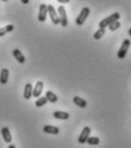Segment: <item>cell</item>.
I'll list each match as a JSON object with an SVG mask.
<instances>
[{
    "instance_id": "6da1fadb",
    "label": "cell",
    "mask_w": 131,
    "mask_h": 148,
    "mask_svg": "<svg viewBox=\"0 0 131 148\" xmlns=\"http://www.w3.org/2000/svg\"><path fill=\"white\" fill-rule=\"evenodd\" d=\"M119 18H120V14H119L117 12H115V13L111 14L109 16L103 18V20L99 22V28H104V29H106V27H108L109 24H112V23L115 22V21H119Z\"/></svg>"
},
{
    "instance_id": "7a4b0ae2",
    "label": "cell",
    "mask_w": 131,
    "mask_h": 148,
    "mask_svg": "<svg viewBox=\"0 0 131 148\" xmlns=\"http://www.w3.org/2000/svg\"><path fill=\"white\" fill-rule=\"evenodd\" d=\"M57 14H58V17H59V24L66 28L67 24H68V18H67V14H66V9L64 8V6H59L58 9H57Z\"/></svg>"
},
{
    "instance_id": "3957f363",
    "label": "cell",
    "mask_w": 131,
    "mask_h": 148,
    "mask_svg": "<svg viewBox=\"0 0 131 148\" xmlns=\"http://www.w3.org/2000/svg\"><path fill=\"white\" fill-rule=\"evenodd\" d=\"M130 45V39H124L123 40V42H122V45H121V47H120V49L117 52V58L119 59H124L127 56V53H128V49H129Z\"/></svg>"
},
{
    "instance_id": "277c9868",
    "label": "cell",
    "mask_w": 131,
    "mask_h": 148,
    "mask_svg": "<svg viewBox=\"0 0 131 148\" xmlns=\"http://www.w3.org/2000/svg\"><path fill=\"white\" fill-rule=\"evenodd\" d=\"M89 14H90V9H89L88 7H83V8L81 9L79 16H78L76 20H75V23H76L78 25H82V24L86 22V20L88 18Z\"/></svg>"
},
{
    "instance_id": "5b68a950",
    "label": "cell",
    "mask_w": 131,
    "mask_h": 148,
    "mask_svg": "<svg viewBox=\"0 0 131 148\" xmlns=\"http://www.w3.org/2000/svg\"><path fill=\"white\" fill-rule=\"evenodd\" d=\"M47 9H48V14H49V17H50L51 22L55 25H58L59 24V17H58V14H57L55 7L53 5H48L47 6Z\"/></svg>"
},
{
    "instance_id": "8992f818",
    "label": "cell",
    "mask_w": 131,
    "mask_h": 148,
    "mask_svg": "<svg viewBox=\"0 0 131 148\" xmlns=\"http://www.w3.org/2000/svg\"><path fill=\"white\" fill-rule=\"evenodd\" d=\"M90 132H91V129L89 126H84L82 132H81V134L79 136V139H78L79 144H86L87 139L90 137Z\"/></svg>"
},
{
    "instance_id": "52a82bcc",
    "label": "cell",
    "mask_w": 131,
    "mask_h": 148,
    "mask_svg": "<svg viewBox=\"0 0 131 148\" xmlns=\"http://www.w3.org/2000/svg\"><path fill=\"white\" fill-rule=\"evenodd\" d=\"M48 15V9H47V5L46 3H41L39 7V14H38V20L39 22H45Z\"/></svg>"
},
{
    "instance_id": "ba28073f",
    "label": "cell",
    "mask_w": 131,
    "mask_h": 148,
    "mask_svg": "<svg viewBox=\"0 0 131 148\" xmlns=\"http://www.w3.org/2000/svg\"><path fill=\"white\" fill-rule=\"evenodd\" d=\"M42 90H43V82L38 80V82H36V84H35V86L33 87L32 95H33V97H35V98L38 99V98L40 97V94L42 93Z\"/></svg>"
},
{
    "instance_id": "9c48e42d",
    "label": "cell",
    "mask_w": 131,
    "mask_h": 148,
    "mask_svg": "<svg viewBox=\"0 0 131 148\" xmlns=\"http://www.w3.org/2000/svg\"><path fill=\"white\" fill-rule=\"evenodd\" d=\"M1 136H2V139H3L5 143H7V144L11 143V133H10V131L7 126H3L1 129Z\"/></svg>"
},
{
    "instance_id": "30bf717a",
    "label": "cell",
    "mask_w": 131,
    "mask_h": 148,
    "mask_svg": "<svg viewBox=\"0 0 131 148\" xmlns=\"http://www.w3.org/2000/svg\"><path fill=\"white\" fill-rule=\"evenodd\" d=\"M8 79H9V70L7 68H2L0 73V84L6 85L8 83Z\"/></svg>"
},
{
    "instance_id": "8fae6325",
    "label": "cell",
    "mask_w": 131,
    "mask_h": 148,
    "mask_svg": "<svg viewBox=\"0 0 131 148\" xmlns=\"http://www.w3.org/2000/svg\"><path fill=\"white\" fill-rule=\"evenodd\" d=\"M43 132L45 133H48V134L57 136L59 133V129L57 126H53V125H45L43 126Z\"/></svg>"
},
{
    "instance_id": "7c38bea8",
    "label": "cell",
    "mask_w": 131,
    "mask_h": 148,
    "mask_svg": "<svg viewBox=\"0 0 131 148\" xmlns=\"http://www.w3.org/2000/svg\"><path fill=\"white\" fill-rule=\"evenodd\" d=\"M32 92H33L32 84L28 83V84L25 85V87H24V94H23L24 99H25V100H30L31 97H32Z\"/></svg>"
},
{
    "instance_id": "4fadbf2b",
    "label": "cell",
    "mask_w": 131,
    "mask_h": 148,
    "mask_svg": "<svg viewBox=\"0 0 131 148\" xmlns=\"http://www.w3.org/2000/svg\"><path fill=\"white\" fill-rule=\"evenodd\" d=\"M13 55H14V58L17 60V62H20V63H22V64L25 62V58H24L23 53H22L18 48H15V49L13 51Z\"/></svg>"
},
{
    "instance_id": "5bb4252c",
    "label": "cell",
    "mask_w": 131,
    "mask_h": 148,
    "mask_svg": "<svg viewBox=\"0 0 131 148\" xmlns=\"http://www.w3.org/2000/svg\"><path fill=\"white\" fill-rule=\"evenodd\" d=\"M53 116H54L56 119H63V121H66V119H68V118H70V114H68V112H66V111L57 110L53 114Z\"/></svg>"
},
{
    "instance_id": "9a60e30c",
    "label": "cell",
    "mask_w": 131,
    "mask_h": 148,
    "mask_svg": "<svg viewBox=\"0 0 131 148\" xmlns=\"http://www.w3.org/2000/svg\"><path fill=\"white\" fill-rule=\"evenodd\" d=\"M73 102H74L78 107H80V108H86V107L88 106V102H87L84 99H82L81 97H74V98H73Z\"/></svg>"
},
{
    "instance_id": "2e32d148",
    "label": "cell",
    "mask_w": 131,
    "mask_h": 148,
    "mask_svg": "<svg viewBox=\"0 0 131 148\" xmlns=\"http://www.w3.org/2000/svg\"><path fill=\"white\" fill-rule=\"evenodd\" d=\"M46 99H47L48 102H50V103H56V102L58 101L57 95H56L54 92H51V91H47V92H46Z\"/></svg>"
},
{
    "instance_id": "e0dca14e",
    "label": "cell",
    "mask_w": 131,
    "mask_h": 148,
    "mask_svg": "<svg viewBox=\"0 0 131 148\" xmlns=\"http://www.w3.org/2000/svg\"><path fill=\"white\" fill-rule=\"evenodd\" d=\"M13 30H14V25L13 24H8V25H6L3 28H0V37H3L6 34L11 32Z\"/></svg>"
},
{
    "instance_id": "ac0fdd59",
    "label": "cell",
    "mask_w": 131,
    "mask_h": 148,
    "mask_svg": "<svg viewBox=\"0 0 131 148\" xmlns=\"http://www.w3.org/2000/svg\"><path fill=\"white\" fill-rule=\"evenodd\" d=\"M105 32H106V29H104V28H99L98 30H97V31L94 34V39H96V40L101 39V38L104 37Z\"/></svg>"
},
{
    "instance_id": "d6986e66",
    "label": "cell",
    "mask_w": 131,
    "mask_h": 148,
    "mask_svg": "<svg viewBox=\"0 0 131 148\" xmlns=\"http://www.w3.org/2000/svg\"><path fill=\"white\" fill-rule=\"evenodd\" d=\"M99 143H100V140H99V138H97V137H89L87 139V144L90 145V146H97Z\"/></svg>"
},
{
    "instance_id": "ffe728a7",
    "label": "cell",
    "mask_w": 131,
    "mask_h": 148,
    "mask_svg": "<svg viewBox=\"0 0 131 148\" xmlns=\"http://www.w3.org/2000/svg\"><path fill=\"white\" fill-rule=\"evenodd\" d=\"M47 102H48V100L46 99V97H39V98L36 99V101H35V106L39 108V107L45 106Z\"/></svg>"
},
{
    "instance_id": "44dd1931",
    "label": "cell",
    "mask_w": 131,
    "mask_h": 148,
    "mask_svg": "<svg viewBox=\"0 0 131 148\" xmlns=\"http://www.w3.org/2000/svg\"><path fill=\"white\" fill-rule=\"evenodd\" d=\"M120 27H121L120 21H115V22H113L112 24H109V25H108V29H109L111 31H115V30H117Z\"/></svg>"
},
{
    "instance_id": "7402d4cb",
    "label": "cell",
    "mask_w": 131,
    "mask_h": 148,
    "mask_svg": "<svg viewBox=\"0 0 131 148\" xmlns=\"http://www.w3.org/2000/svg\"><path fill=\"white\" fill-rule=\"evenodd\" d=\"M59 3H68L71 0H57Z\"/></svg>"
},
{
    "instance_id": "603a6c76",
    "label": "cell",
    "mask_w": 131,
    "mask_h": 148,
    "mask_svg": "<svg viewBox=\"0 0 131 148\" xmlns=\"http://www.w3.org/2000/svg\"><path fill=\"white\" fill-rule=\"evenodd\" d=\"M21 2L24 3V5H28V3L30 2V0H21Z\"/></svg>"
},
{
    "instance_id": "cb8c5ba5",
    "label": "cell",
    "mask_w": 131,
    "mask_h": 148,
    "mask_svg": "<svg viewBox=\"0 0 131 148\" xmlns=\"http://www.w3.org/2000/svg\"><path fill=\"white\" fill-rule=\"evenodd\" d=\"M8 148H16V146H15V145H13V144H9Z\"/></svg>"
},
{
    "instance_id": "d4e9b609",
    "label": "cell",
    "mask_w": 131,
    "mask_h": 148,
    "mask_svg": "<svg viewBox=\"0 0 131 148\" xmlns=\"http://www.w3.org/2000/svg\"><path fill=\"white\" fill-rule=\"evenodd\" d=\"M129 36L131 37V29H129Z\"/></svg>"
},
{
    "instance_id": "484cf974",
    "label": "cell",
    "mask_w": 131,
    "mask_h": 148,
    "mask_svg": "<svg viewBox=\"0 0 131 148\" xmlns=\"http://www.w3.org/2000/svg\"><path fill=\"white\" fill-rule=\"evenodd\" d=\"M1 1H2V2H6V1H8V0H1Z\"/></svg>"
}]
</instances>
